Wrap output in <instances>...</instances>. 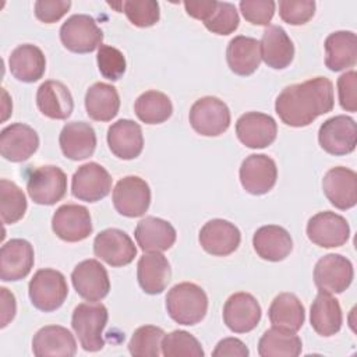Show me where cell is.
I'll list each match as a JSON object with an SVG mask.
<instances>
[{
	"mask_svg": "<svg viewBox=\"0 0 357 357\" xmlns=\"http://www.w3.org/2000/svg\"><path fill=\"white\" fill-rule=\"evenodd\" d=\"M238 13L236 6L227 1H216V6L208 20L204 22L205 28L216 35H229L238 28Z\"/></svg>",
	"mask_w": 357,
	"mask_h": 357,
	"instance_id": "43",
	"label": "cell"
},
{
	"mask_svg": "<svg viewBox=\"0 0 357 357\" xmlns=\"http://www.w3.org/2000/svg\"><path fill=\"white\" fill-rule=\"evenodd\" d=\"M96 61L99 73L106 79L117 81L126 73V57L117 47L100 45L98 49Z\"/></svg>",
	"mask_w": 357,
	"mask_h": 357,
	"instance_id": "44",
	"label": "cell"
},
{
	"mask_svg": "<svg viewBox=\"0 0 357 357\" xmlns=\"http://www.w3.org/2000/svg\"><path fill=\"white\" fill-rule=\"evenodd\" d=\"M93 254L107 265L119 268L128 265L137 255L131 237L120 229H105L93 240Z\"/></svg>",
	"mask_w": 357,
	"mask_h": 357,
	"instance_id": "12",
	"label": "cell"
},
{
	"mask_svg": "<svg viewBox=\"0 0 357 357\" xmlns=\"http://www.w3.org/2000/svg\"><path fill=\"white\" fill-rule=\"evenodd\" d=\"M248 354V347L237 337H225L219 340L212 351L213 357H247Z\"/></svg>",
	"mask_w": 357,
	"mask_h": 357,
	"instance_id": "49",
	"label": "cell"
},
{
	"mask_svg": "<svg viewBox=\"0 0 357 357\" xmlns=\"http://www.w3.org/2000/svg\"><path fill=\"white\" fill-rule=\"evenodd\" d=\"M134 237L139 248L145 252H162L176 243V229L167 220L146 216L137 223Z\"/></svg>",
	"mask_w": 357,
	"mask_h": 357,
	"instance_id": "24",
	"label": "cell"
},
{
	"mask_svg": "<svg viewBox=\"0 0 357 357\" xmlns=\"http://www.w3.org/2000/svg\"><path fill=\"white\" fill-rule=\"evenodd\" d=\"M278 134V126L273 117L261 112H248L236 121V135L238 141L251 148L261 149L269 146Z\"/></svg>",
	"mask_w": 357,
	"mask_h": 357,
	"instance_id": "18",
	"label": "cell"
},
{
	"mask_svg": "<svg viewBox=\"0 0 357 357\" xmlns=\"http://www.w3.org/2000/svg\"><path fill=\"white\" fill-rule=\"evenodd\" d=\"M262 310L257 298L245 291L231 294L223 305V322L234 333H247L257 328Z\"/></svg>",
	"mask_w": 357,
	"mask_h": 357,
	"instance_id": "17",
	"label": "cell"
},
{
	"mask_svg": "<svg viewBox=\"0 0 357 357\" xmlns=\"http://www.w3.org/2000/svg\"><path fill=\"white\" fill-rule=\"evenodd\" d=\"M160 349L165 357H204L205 354L198 339L185 331L165 333Z\"/></svg>",
	"mask_w": 357,
	"mask_h": 357,
	"instance_id": "42",
	"label": "cell"
},
{
	"mask_svg": "<svg viewBox=\"0 0 357 357\" xmlns=\"http://www.w3.org/2000/svg\"><path fill=\"white\" fill-rule=\"evenodd\" d=\"M310 322L319 336H333L343 324V315L339 301L328 291L319 290L310 310Z\"/></svg>",
	"mask_w": 357,
	"mask_h": 357,
	"instance_id": "31",
	"label": "cell"
},
{
	"mask_svg": "<svg viewBox=\"0 0 357 357\" xmlns=\"http://www.w3.org/2000/svg\"><path fill=\"white\" fill-rule=\"evenodd\" d=\"M107 319V308L102 303H81L74 308L71 326L85 351L103 349V331Z\"/></svg>",
	"mask_w": 357,
	"mask_h": 357,
	"instance_id": "3",
	"label": "cell"
},
{
	"mask_svg": "<svg viewBox=\"0 0 357 357\" xmlns=\"http://www.w3.org/2000/svg\"><path fill=\"white\" fill-rule=\"evenodd\" d=\"M71 7L70 0H38L33 10L35 17L45 24H53L59 21Z\"/></svg>",
	"mask_w": 357,
	"mask_h": 357,
	"instance_id": "48",
	"label": "cell"
},
{
	"mask_svg": "<svg viewBox=\"0 0 357 357\" xmlns=\"http://www.w3.org/2000/svg\"><path fill=\"white\" fill-rule=\"evenodd\" d=\"M172 268L160 252H146L137 264V279L146 294H160L169 284Z\"/></svg>",
	"mask_w": 357,
	"mask_h": 357,
	"instance_id": "30",
	"label": "cell"
},
{
	"mask_svg": "<svg viewBox=\"0 0 357 357\" xmlns=\"http://www.w3.org/2000/svg\"><path fill=\"white\" fill-rule=\"evenodd\" d=\"M333 103V84L325 77H315L282 89L275 100V110L286 126L305 127L329 113Z\"/></svg>",
	"mask_w": 357,
	"mask_h": 357,
	"instance_id": "1",
	"label": "cell"
},
{
	"mask_svg": "<svg viewBox=\"0 0 357 357\" xmlns=\"http://www.w3.org/2000/svg\"><path fill=\"white\" fill-rule=\"evenodd\" d=\"M322 190L335 208L350 209L357 204V174L343 166L332 167L322 178Z\"/></svg>",
	"mask_w": 357,
	"mask_h": 357,
	"instance_id": "21",
	"label": "cell"
},
{
	"mask_svg": "<svg viewBox=\"0 0 357 357\" xmlns=\"http://www.w3.org/2000/svg\"><path fill=\"white\" fill-rule=\"evenodd\" d=\"M325 66L331 71H342L357 61V38L351 31H336L325 39Z\"/></svg>",
	"mask_w": 357,
	"mask_h": 357,
	"instance_id": "34",
	"label": "cell"
},
{
	"mask_svg": "<svg viewBox=\"0 0 357 357\" xmlns=\"http://www.w3.org/2000/svg\"><path fill=\"white\" fill-rule=\"evenodd\" d=\"M26 191L35 204L54 205L67 192V176L57 166H39L29 174Z\"/></svg>",
	"mask_w": 357,
	"mask_h": 357,
	"instance_id": "7",
	"label": "cell"
},
{
	"mask_svg": "<svg viewBox=\"0 0 357 357\" xmlns=\"http://www.w3.org/2000/svg\"><path fill=\"white\" fill-rule=\"evenodd\" d=\"M134 112L145 124H160L170 119L173 105L166 93L160 91H146L137 98Z\"/></svg>",
	"mask_w": 357,
	"mask_h": 357,
	"instance_id": "38",
	"label": "cell"
},
{
	"mask_svg": "<svg viewBox=\"0 0 357 357\" xmlns=\"http://www.w3.org/2000/svg\"><path fill=\"white\" fill-rule=\"evenodd\" d=\"M1 328H6L8 325L10 321H13V318L15 317V310H17V304H15V297L13 293L8 291V289L1 287Z\"/></svg>",
	"mask_w": 357,
	"mask_h": 357,
	"instance_id": "51",
	"label": "cell"
},
{
	"mask_svg": "<svg viewBox=\"0 0 357 357\" xmlns=\"http://www.w3.org/2000/svg\"><path fill=\"white\" fill-rule=\"evenodd\" d=\"M229 68L241 77L251 75L259 67L261 47L255 38L238 35L234 36L226 49Z\"/></svg>",
	"mask_w": 357,
	"mask_h": 357,
	"instance_id": "33",
	"label": "cell"
},
{
	"mask_svg": "<svg viewBox=\"0 0 357 357\" xmlns=\"http://www.w3.org/2000/svg\"><path fill=\"white\" fill-rule=\"evenodd\" d=\"M39 146L38 132L22 123L4 127L0 132V153L10 162H24L29 159Z\"/></svg>",
	"mask_w": 357,
	"mask_h": 357,
	"instance_id": "22",
	"label": "cell"
},
{
	"mask_svg": "<svg viewBox=\"0 0 357 357\" xmlns=\"http://www.w3.org/2000/svg\"><path fill=\"white\" fill-rule=\"evenodd\" d=\"M114 209L126 218L142 216L151 205V188L138 176H126L117 181L112 194Z\"/></svg>",
	"mask_w": 357,
	"mask_h": 357,
	"instance_id": "8",
	"label": "cell"
},
{
	"mask_svg": "<svg viewBox=\"0 0 357 357\" xmlns=\"http://www.w3.org/2000/svg\"><path fill=\"white\" fill-rule=\"evenodd\" d=\"M26 198L22 190L13 181L0 180V212L4 225H13L24 218L26 212Z\"/></svg>",
	"mask_w": 357,
	"mask_h": 357,
	"instance_id": "40",
	"label": "cell"
},
{
	"mask_svg": "<svg viewBox=\"0 0 357 357\" xmlns=\"http://www.w3.org/2000/svg\"><path fill=\"white\" fill-rule=\"evenodd\" d=\"M261 60L275 70L290 66L294 57V45L286 31L279 25H268L259 42Z\"/></svg>",
	"mask_w": 357,
	"mask_h": 357,
	"instance_id": "27",
	"label": "cell"
},
{
	"mask_svg": "<svg viewBox=\"0 0 357 357\" xmlns=\"http://www.w3.org/2000/svg\"><path fill=\"white\" fill-rule=\"evenodd\" d=\"M301 349V339L296 333L273 326L266 329L258 342V354L261 357H297Z\"/></svg>",
	"mask_w": 357,
	"mask_h": 357,
	"instance_id": "37",
	"label": "cell"
},
{
	"mask_svg": "<svg viewBox=\"0 0 357 357\" xmlns=\"http://www.w3.org/2000/svg\"><path fill=\"white\" fill-rule=\"evenodd\" d=\"M36 105L43 116L53 120H66L74 109L71 92L63 82L54 79L40 84L36 92Z\"/></svg>",
	"mask_w": 357,
	"mask_h": 357,
	"instance_id": "29",
	"label": "cell"
},
{
	"mask_svg": "<svg viewBox=\"0 0 357 357\" xmlns=\"http://www.w3.org/2000/svg\"><path fill=\"white\" fill-rule=\"evenodd\" d=\"M32 351L36 357H73L77 353V343L67 328L47 325L33 335Z\"/></svg>",
	"mask_w": 357,
	"mask_h": 357,
	"instance_id": "25",
	"label": "cell"
},
{
	"mask_svg": "<svg viewBox=\"0 0 357 357\" xmlns=\"http://www.w3.org/2000/svg\"><path fill=\"white\" fill-rule=\"evenodd\" d=\"M318 142L329 155L343 156L351 153L357 144L356 121L344 114L325 120L318 130Z\"/></svg>",
	"mask_w": 357,
	"mask_h": 357,
	"instance_id": "9",
	"label": "cell"
},
{
	"mask_svg": "<svg viewBox=\"0 0 357 357\" xmlns=\"http://www.w3.org/2000/svg\"><path fill=\"white\" fill-rule=\"evenodd\" d=\"M252 245L259 258L271 262H279L291 252L293 240L284 227L266 225L254 233Z\"/></svg>",
	"mask_w": 357,
	"mask_h": 357,
	"instance_id": "28",
	"label": "cell"
},
{
	"mask_svg": "<svg viewBox=\"0 0 357 357\" xmlns=\"http://www.w3.org/2000/svg\"><path fill=\"white\" fill-rule=\"evenodd\" d=\"M315 14V1L312 0H280L279 15L290 25L307 24Z\"/></svg>",
	"mask_w": 357,
	"mask_h": 357,
	"instance_id": "45",
	"label": "cell"
},
{
	"mask_svg": "<svg viewBox=\"0 0 357 357\" xmlns=\"http://www.w3.org/2000/svg\"><path fill=\"white\" fill-rule=\"evenodd\" d=\"M109 6L124 13L128 21L138 28H149L160 18L159 3L155 0H123L119 3H109Z\"/></svg>",
	"mask_w": 357,
	"mask_h": 357,
	"instance_id": "39",
	"label": "cell"
},
{
	"mask_svg": "<svg viewBox=\"0 0 357 357\" xmlns=\"http://www.w3.org/2000/svg\"><path fill=\"white\" fill-rule=\"evenodd\" d=\"M8 68L13 77L18 81L36 82L46 71V59L38 46L24 43L11 52Z\"/></svg>",
	"mask_w": 357,
	"mask_h": 357,
	"instance_id": "32",
	"label": "cell"
},
{
	"mask_svg": "<svg viewBox=\"0 0 357 357\" xmlns=\"http://www.w3.org/2000/svg\"><path fill=\"white\" fill-rule=\"evenodd\" d=\"M112 176L96 162H89L77 169L71 178V192L85 202H96L109 195Z\"/></svg>",
	"mask_w": 357,
	"mask_h": 357,
	"instance_id": "10",
	"label": "cell"
},
{
	"mask_svg": "<svg viewBox=\"0 0 357 357\" xmlns=\"http://www.w3.org/2000/svg\"><path fill=\"white\" fill-rule=\"evenodd\" d=\"M33 247L24 238H11L0 250V279L17 282L26 278L33 266Z\"/></svg>",
	"mask_w": 357,
	"mask_h": 357,
	"instance_id": "19",
	"label": "cell"
},
{
	"mask_svg": "<svg viewBox=\"0 0 357 357\" xmlns=\"http://www.w3.org/2000/svg\"><path fill=\"white\" fill-rule=\"evenodd\" d=\"M238 6L243 17L250 24L268 26L275 14L276 3L272 0H243Z\"/></svg>",
	"mask_w": 357,
	"mask_h": 357,
	"instance_id": "46",
	"label": "cell"
},
{
	"mask_svg": "<svg viewBox=\"0 0 357 357\" xmlns=\"http://www.w3.org/2000/svg\"><path fill=\"white\" fill-rule=\"evenodd\" d=\"M107 145L114 156L131 160L141 155L144 149V135L141 126L130 119H120L107 130Z\"/></svg>",
	"mask_w": 357,
	"mask_h": 357,
	"instance_id": "23",
	"label": "cell"
},
{
	"mask_svg": "<svg viewBox=\"0 0 357 357\" xmlns=\"http://www.w3.org/2000/svg\"><path fill=\"white\" fill-rule=\"evenodd\" d=\"M190 124L195 132L204 137H218L230 126V110L216 96H204L194 102L188 114Z\"/></svg>",
	"mask_w": 357,
	"mask_h": 357,
	"instance_id": "5",
	"label": "cell"
},
{
	"mask_svg": "<svg viewBox=\"0 0 357 357\" xmlns=\"http://www.w3.org/2000/svg\"><path fill=\"white\" fill-rule=\"evenodd\" d=\"M32 305L43 312H52L63 305L68 294V286L61 272L50 268L39 269L28 284Z\"/></svg>",
	"mask_w": 357,
	"mask_h": 357,
	"instance_id": "4",
	"label": "cell"
},
{
	"mask_svg": "<svg viewBox=\"0 0 357 357\" xmlns=\"http://www.w3.org/2000/svg\"><path fill=\"white\" fill-rule=\"evenodd\" d=\"M268 317L273 328L296 333L304 324L305 311L296 294L280 293L271 303Z\"/></svg>",
	"mask_w": 357,
	"mask_h": 357,
	"instance_id": "35",
	"label": "cell"
},
{
	"mask_svg": "<svg viewBox=\"0 0 357 357\" xmlns=\"http://www.w3.org/2000/svg\"><path fill=\"white\" fill-rule=\"evenodd\" d=\"M120 109L117 89L106 82H95L85 93L86 114L95 121H110Z\"/></svg>",
	"mask_w": 357,
	"mask_h": 357,
	"instance_id": "36",
	"label": "cell"
},
{
	"mask_svg": "<svg viewBox=\"0 0 357 357\" xmlns=\"http://www.w3.org/2000/svg\"><path fill=\"white\" fill-rule=\"evenodd\" d=\"M59 144L66 158L71 160H84L95 152L96 134L91 124L85 121H71L63 127Z\"/></svg>",
	"mask_w": 357,
	"mask_h": 357,
	"instance_id": "26",
	"label": "cell"
},
{
	"mask_svg": "<svg viewBox=\"0 0 357 357\" xmlns=\"http://www.w3.org/2000/svg\"><path fill=\"white\" fill-rule=\"evenodd\" d=\"M216 6V1H184V8L187 14L195 20H199L205 22L208 17L212 14L213 8Z\"/></svg>",
	"mask_w": 357,
	"mask_h": 357,
	"instance_id": "50",
	"label": "cell"
},
{
	"mask_svg": "<svg viewBox=\"0 0 357 357\" xmlns=\"http://www.w3.org/2000/svg\"><path fill=\"white\" fill-rule=\"evenodd\" d=\"M169 317L180 325L201 322L208 311V296L202 287L191 282L174 284L166 296Z\"/></svg>",
	"mask_w": 357,
	"mask_h": 357,
	"instance_id": "2",
	"label": "cell"
},
{
	"mask_svg": "<svg viewBox=\"0 0 357 357\" xmlns=\"http://www.w3.org/2000/svg\"><path fill=\"white\" fill-rule=\"evenodd\" d=\"M54 234L67 243L82 241L92 233L89 211L77 204H64L56 209L52 218Z\"/></svg>",
	"mask_w": 357,
	"mask_h": 357,
	"instance_id": "16",
	"label": "cell"
},
{
	"mask_svg": "<svg viewBox=\"0 0 357 357\" xmlns=\"http://www.w3.org/2000/svg\"><path fill=\"white\" fill-rule=\"evenodd\" d=\"M71 282L77 294L86 301H100L110 290V280L106 268L96 259L79 262L73 273Z\"/></svg>",
	"mask_w": 357,
	"mask_h": 357,
	"instance_id": "14",
	"label": "cell"
},
{
	"mask_svg": "<svg viewBox=\"0 0 357 357\" xmlns=\"http://www.w3.org/2000/svg\"><path fill=\"white\" fill-rule=\"evenodd\" d=\"M307 237L318 247L335 248L346 244L350 227L347 220L335 212H318L307 223Z\"/></svg>",
	"mask_w": 357,
	"mask_h": 357,
	"instance_id": "11",
	"label": "cell"
},
{
	"mask_svg": "<svg viewBox=\"0 0 357 357\" xmlns=\"http://www.w3.org/2000/svg\"><path fill=\"white\" fill-rule=\"evenodd\" d=\"M354 271L350 259L340 254H326L314 268L315 286L328 293H343L353 282Z\"/></svg>",
	"mask_w": 357,
	"mask_h": 357,
	"instance_id": "13",
	"label": "cell"
},
{
	"mask_svg": "<svg viewBox=\"0 0 357 357\" xmlns=\"http://www.w3.org/2000/svg\"><path fill=\"white\" fill-rule=\"evenodd\" d=\"M339 103L343 110L354 113L357 110V74L354 70L337 78Z\"/></svg>",
	"mask_w": 357,
	"mask_h": 357,
	"instance_id": "47",
	"label": "cell"
},
{
	"mask_svg": "<svg viewBox=\"0 0 357 357\" xmlns=\"http://www.w3.org/2000/svg\"><path fill=\"white\" fill-rule=\"evenodd\" d=\"M60 40L73 53H91L102 45L103 32L91 15L74 14L63 22Z\"/></svg>",
	"mask_w": 357,
	"mask_h": 357,
	"instance_id": "6",
	"label": "cell"
},
{
	"mask_svg": "<svg viewBox=\"0 0 357 357\" xmlns=\"http://www.w3.org/2000/svg\"><path fill=\"white\" fill-rule=\"evenodd\" d=\"M198 240L201 247L208 254L215 257H226L238 248L241 233L229 220L212 219L201 227Z\"/></svg>",
	"mask_w": 357,
	"mask_h": 357,
	"instance_id": "20",
	"label": "cell"
},
{
	"mask_svg": "<svg viewBox=\"0 0 357 357\" xmlns=\"http://www.w3.org/2000/svg\"><path fill=\"white\" fill-rule=\"evenodd\" d=\"M165 331L155 325H144L135 329L130 342L128 351L134 357H158L162 354V339Z\"/></svg>",
	"mask_w": 357,
	"mask_h": 357,
	"instance_id": "41",
	"label": "cell"
},
{
	"mask_svg": "<svg viewBox=\"0 0 357 357\" xmlns=\"http://www.w3.org/2000/svg\"><path fill=\"white\" fill-rule=\"evenodd\" d=\"M240 183L252 195H264L276 184L278 167L272 158L262 153L247 156L240 166Z\"/></svg>",
	"mask_w": 357,
	"mask_h": 357,
	"instance_id": "15",
	"label": "cell"
}]
</instances>
